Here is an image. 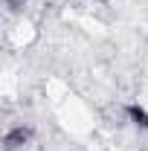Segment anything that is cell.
Returning <instances> with one entry per match:
<instances>
[{
  "label": "cell",
  "mask_w": 148,
  "mask_h": 151,
  "mask_svg": "<svg viewBox=\"0 0 148 151\" xmlns=\"http://www.w3.org/2000/svg\"><path fill=\"white\" fill-rule=\"evenodd\" d=\"M29 137H32L29 128H12V131L6 134V145H9V148H18V145H23Z\"/></svg>",
  "instance_id": "1"
},
{
  "label": "cell",
  "mask_w": 148,
  "mask_h": 151,
  "mask_svg": "<svg viewBox=\"0 0 148 151\" xmlns=\"http://www.w3.org/2000/svg\"><path fill=\"white\" fill-rule=\"evenodd\" d=\"M128 116H131V122H134L137 128L148 131V111H145V108H139V105H128Z\"/></svg>",
  "instance_id": "2"
}]
</instances>
